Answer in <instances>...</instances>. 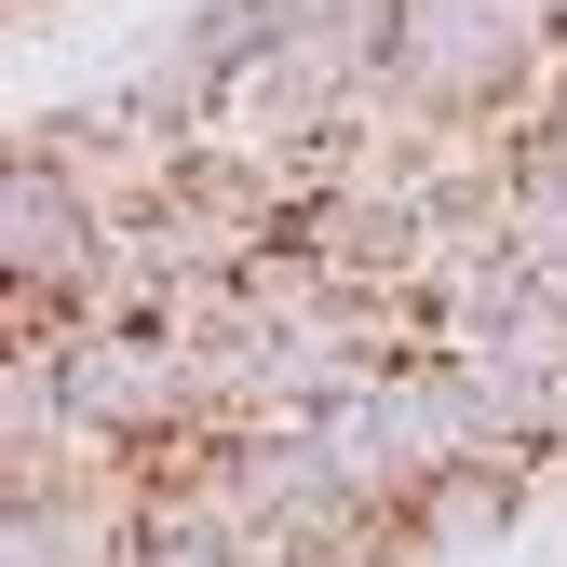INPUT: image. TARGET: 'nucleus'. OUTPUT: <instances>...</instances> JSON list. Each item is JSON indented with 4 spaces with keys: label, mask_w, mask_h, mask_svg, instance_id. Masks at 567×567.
Here are the masks:
<instances>
[{
    "label": "nucleus",
    "mask_w": 567,
    "mask_h": 567,
    "mask_svg": "<svg viewBox=\"0 0 567 567\" xmlns=\"http://www.w3.org/2000/svg\"><path fill=\"white\" fill-rule=\"evenodd\" d=\"M527 486H540V460H460V473H433V486H419V501H405V554L419 567H433V554H473V540H501L514 514H527Z\"/></svg>",
    "instance_id": "f257e3e1"
},
{
    "label": "nucleus",
    "mask_w": 567,
    "mask_h": 567,
    "mask_svg": "<svg viewBox=\"0 0 567 567\" xmlns=\"http://www.w3.org/2000/svg\"><path fill=\"white\" fill-rule=\"evenodd\" d=\"M540 14H554V28H567V0H540Z\"/></svg>",
    "instance_id": "f03ea898"
}]
</instances>
